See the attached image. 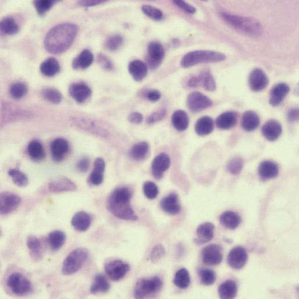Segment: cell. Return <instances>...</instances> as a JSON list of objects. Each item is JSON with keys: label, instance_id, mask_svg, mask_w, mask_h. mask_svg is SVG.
Wrapping results in <instances>:
<instances>
[{"label": "cell", "instance_id": "f546056e", "mask_svg": "<svg viewBox=\"0 0 299 299\" xmlns=\"http://www.w3.org/2000/svg\"><path fill=\"white\" fill-rule=\"evenodd\" d=\"M220 221L223 227L228 230H235L242 223L241 216L238 213L227 211L221 214Z\"/></svg>", "mask_w": 299, "mask_h": 299}, {"label": "cell", "instance_id": "6125c7cd", "mask_svg": "<svg viewBox=\"0 0 299 299\" xmlns=\"http://www.w3.org/2000/svg\"><path fill=\"white\" fill-rule=\"evenodd\" d=\"M161 94L159 91L157 90H151L146 93V97L151 102H156L159 101Z\"/></svg>", "mask_w": 299, "mask_h": 299}, {"label": "cell", "instance_id": "9f6ffc18", "mask_svg": "<svg viewBox=\"0 0 299 299\" xmlns=\"http://www.w3.org/2000/svg\"><path fill=\"white\" fill-rule=\"evenodd\" d=\"M97 61L102 67L106 70V71H112V70H114V65L113 62L107 55L99 54L97 56Z\"/></svg>", "mask_w": 299, "mask_h": 299}, {"label": "cell", "instance_id": "6da1fadb", "mask_svg": "<svg viewBox=\"0 0 299 299\" xmlns=\"http://www.w3.org/2000/svg\"><path fill=\"white\" fill-rule=\"evenodd\" d=\"M78 28L73 24H59L51 28L44 39L46 50L53 54L63 53L71 46Z\"/></svg>", "mask_w": 299, "mask_h": 299}, {"label": "cell", "instance_id": "680465c9", "mask_svg": "<svg viewBox=\"0 0 299 299\" xmlns=\"http://www.w3.org/2000/svg\"><path fill=\"white\" fill-rule=\"evenodd\" d=\"M173 3L174 4V5H175L177 7H178L179 8L183 10L187 13L193 14L195 13V11H196V10H195L194 7L190 6L189 5V4H187L185 2L180 1V0H178V1H173Z\"/></svg>", "mask_w": 299, "mask_h": 299}, {"label": "cell", "instance_id": "ab89813d", "mask_svg": "<svg viewBox=\"0 0 299 299\" xmlns=\"http://www.w3.org/2000/svg\"><path fill=\"white\" fill-rule=\"evenodd\" d=\"M27 151L29 157L34 161H41L46 156L44 147L42 144L38 140H33L32 141L29 143Z\"/></svg>", "mask_w": 299, "mask_h": 299}, {"label": "cell", "instance_id": "be15d7a7", "mask_svg": "<svg viewBox=\"0 0 299 299\" xmlns=\"http://www.w3.org/2000/svg\"><path fill=\"white\" fill-rule=\"evenodd\" d=\"M187 84L188 86L192 88L201 86L202 85L201 76L199 75L191 77L189 81H188Z\"/></svg>", "mask_w": 299, "mask_h": 299}, {"label": "cell", "instance_id": "3957f363", "mask_svg": "<svg viewBox=\"0 0 299 299\" xmlns=\"http://www.w3.org/2000/svg\"><path fill=\"white\" fill-rule=\"evenodd\" d=\"M223 20L231 28L247 36H260L263 29L260 22L253 18L235 16L227 13H221Z\"/></svg>", "mask_w": 299, "mask_h": 299}, {"label": "cell", "instance_id": "e0dca14e", "mask_svg": "<svg viewBox=\"0 0 299 299\" xmlns=\"http://www.w3.org/2000/svg\"><path fill=\"white\" fill-rule=\"evenodd\" d=\"M170 165L171 159L168 155L165 153L158 154L154 158L151 165V171L154 178L157 180L161 179Z\"/></svg>", "mask_w": 299, "mask_h": 299}, {"label": "cell", "instance_id": "f35d334b", "mask_svg": "<svg viewBox=\"0 0 299 299\" xmlns=\"http://www.w3.org/2000/svg\"><path fill=\"white\" fill-rule=\"evenodd\" d=\"M173 127L176 131L183 132L189 126V118L183 110H178L173 114L171 118Z\"/></svg>", "mask_w": 299, "mask_h": 299}, {"label": "cell", "instance_id": "74e56055", "mask_svg": "<svg viewBox=\"0 0 299 299\" xmlns=\"http://www.w3.org/2000/svg\"><path fill=\"white\" fill-rule=\"evenodd\" d=\"M40 70L43 75L53 77L60 72V65L57 59L50 57L42 62Z\"/></svg>", "mask_w": 299, "mask_h": 299}, {"label": "cell", "instance_id": "5b68a950", "mask_svg": "<svg viewBox=\"0 0 299 299\" xmlns=\"http://www.w3.org/2000/svg\"><path fill=\"white\" fill-rule=\"evenodd\" d=\"M88 251L83 247H79L70 252L62 263V273L64 275L76 274L83 266L88 259Z\"/></svg>", "mask_w": 299, "mask_h": 299}, {"label": "cell", "instance_id": "484cf974", "mask_svg": "<svg viewBox=\"0 0 299 299\" xmlns=\"http://www.w3.org/2000/svg\"><path fill=\"white\" fill-rule=\"evenodd\" d=\"M215 226L211 223H205L199 225L197 229V239L195 243L198 245L205 244L212 241L214 236Z\"/></svg>", "mask_w": 299, "mask_h": 299}, {"label": "cell", "instance_id": "7402d4cb", "mask_svg": "<svg viewBox=\"0 0 299 299\" xmlns=\"http://www.w3.org/2000/svg\"><path fill=\"white\" fill-rule=\"evenodd\" d=\"M290 91V87L286 83H280L272 88L269 93V103L273 107L281 104Z\"/></svg>", "mask_w": 299, "mask_h": 299}, {"label": "cell", "instance_id": "94428289", "mask_svg": "<svg viewBox=\"0 0 299 299\" xmlns=\"http://www.w3.org/2000/svg\"><path fill=\"white\" fill-rule=\"evenodd\" d=\"M128 119L132 124H139L142 123L143 117L141 114L135 112L129 114Z\"/></svg>", "mask_w": 299, "mask_h": 299}, {"label": "cell", "instance_id": "ffe728a7", "mask_svg": "<svg viewBox=\"0 0 299 299\" xmlns=\"http://www.w3.org/2000/svg\"><path fill=\"white\" fill-rule=\"evenodd\" d=\"M27 245L32 260L35 262L41 261L44 252L42 240L35 236L29 235L27 239Z\"/></svg>", "mask_w": 299, "mask_h": 299}, {"label": "cell", "instance_id": "8fae6325", "mask_svg": "<svg viewBox=\"0 0 299 299\" xmlns=\"http://www.w3.org/2000/svg\"><path fill=\"white\" fill-rule=\"evenodd\" d=\"M22 200L20 195L13 193L3 192L0 197V213L7 216L12 213L21 205Z\"/></svg>", "mask_w": 299, "mask_h": 299}, {"label": "cell", "instance_id": "91938a15", "mask_svg": "<svg viewBox=\"0 0 299 299\" xmlns=\"http://www.w3.org/2000/svg\"><path fill=\"white\" fill-rule=\"evenodd\" d=\"M89 167L90 161L86 157L81 158V159L77 162L76 168L78 169V171L81 172L85 173L87 172Z\"/></svg>", "mask_w": 299, "mask_h": 299}, {"label": "cell", "instance_id": "4dcf8cb0", "mask_svg": "<svg viewBox=\"0 0 299 299\" xmlns=\"http://www.w3.org/2000/svg\"><path fill=\"white\" fill-rule=\"evenodd\" d=\"M129 73L136 81H142L147 74V66L142 61L134 60L129 63L128 66Z\"/></svg>", "mask_w": 299, "mask_h": 299}, {"label": "cell", "instance_id": "44dd1931", "mask_svg": "<svg viewBox=\"0 0 299 299\" xmlns=\"http://www.w3.org/2000/svg\"><path fill=\"white\" fill-rule=\"evenodd\" d=\"M69 145L67 140L64 138H57L51 143L50 150L53 160L60 162L64 160L68 153Z\"/></svg>", "mask_w": 299, "mask_h": 299}, {"label": "cell", "instance_id": "bcb514c9", "mask_svg": "<svg viewBox=\"0 0 299 299\" xmlns=\"http://www.w3.org/2000/svg\"><path fill=\"white\" fill-rule=\"evenodd\" d=\"M197 272L203 285H212L216 281V272L211 269L199 268L197 269Z\"/></svg>", "mask_w": 299, "mask_h": 299}, {"label": "cell", "instance_id": "cb8c5ba5", "mask_svg": "<svg viewBox=\"0 0 299 299\" xmlns=\"http://www.w3.org/2000/svg\"><path fill=\"white\" fill-rule=\"evenodd\" d=\"M282 128L278 121L270 120L266 122L262 128L264 138L269 141H275L281 135Z\"/></svg>", "mask_w": 299, "mask_h": 299}, {"label": "cell", "instance_id": "11a10c76", "mask_svg": "<svg viewBox=\"0 0 299 299\" xmlns=\"http://www.w3.org/2000/svg\"><path fill=\"white\" fill-rule=\"evenodd\" d=\"M165 250L163 246L157 245L151 250L150 259L153 262H157L165 256Z\"/></svg>", "mask_w": 299, "mask_h": 299}, {"label": "cell", "instance_id": "e7e4bbea", "mask_svg": "<svg viewBox=\"0 0 299 299\" xmlns=\"http://www.w3.org/2000/svg\"><path fill=\"white\" fill-rule=\"evenodd\" d=\"M287 120L290 123L296 122L298 120V110L297 109H291L287 113Z\"/></svg>", "mask_w": 299, "mask_h": 299}, {"label": "cell", "instance_id": "d6986e66", "mask_svg": "<svg viewBox=\"0 0 299 299\" xmlns=\"http://www.w3.org/2000/svg\"><path fill=\"white\" fill-rule=\"evenodd\" d=\"M69 91L71 96L78 103L85 102L91 94V90L89 86L83 82L71 84L69 86Z\"/></svg>", "mask_w": 299, "mask_h": 299}, {"label": "cell", "instance_id": "2e32d148", "mask_svg": "<svg viewBox=\"0 0 299 299\" xmlns=\"http://www.w3.org/2000/svg\"><path fill=\"white\" fill-rule=\"evenodd\" d=\"M72 123L77 128L82 130L93 133L102 136H108V133L99 126L93 120L83 117H73L71 119Z\"/></svg>", "mask_w": 299, "mask_h": 299}, {"label": "cell", "instance_id": "7a4b0ae2", "mask_svg": "<svg viewBox=\"0 0 299 299\" xmlns=\"http://www.w3.org/2000/svg\"><path fill=\"white\" fill-rule=\"evenodd\" d=\"M132 191L126 186L114 189L107 201V208L118 219L128 221L138 220L131 205Z\"/></svg>", "mask_w": 299, "mask_h": 299}, {"label": "cell", "instance_id": "4fadbf2b", "mask_svg": "<svg viewBox=\"0 0 299 299\" xmlns=\"http://www.w3.org/2000/svg\"><path fill=\"white\" fill-rule=\"evenodd\" d=\"M222 247L212 244L206 246L202 250V259L204 263L209 265L220 264L223 259Z\"/></svg>", "mask_w": 299, "mask_h": 299}, {"label": "cell", "instance_id": "83f0119b", "mask_svg": "<svg viewBox=\"0 0 299 299\" xmlns=\"http://www.w3.org/2000/svg\"><path fill=\"white\" fill-rule=\"evenodd\" d=\"M91 217L89 214L85 212L76 213L71 220L72 226L75 230L85 232L89 229L91 224Z\"/></svg>", "mask_w": 299, "mask_h": 299}, {"label": "cell", "instance_id": "d6a6232c", "mask_svg": "<svg viewBox=\"0 0 299 299\" xmlns=\"http://www.w3.org/2000/svg\"><path fill=\"white\" fill-rule=\"evenodd\" d=\"M260 122V117L256 113L247 111L242 116L241 126L246 131H253L259 126Z\"/></svg>", "mask_w": 299, "mask_h": 299}, {"label": "cell", "instance_id": "6f0895ef", "mask_svg": "<svg viewBox=\"0 0 299 299\" xmlns=\"http://www.w3.org/2000/svg\"><path fill=\"white\" fill-rule=\"evenodd\" d=\"M167 112L165 109H162L159 112H155L151 114V115L147 118V123L149 124H153L158 123L162 120H163L166 116Z\"/></svg>", "mask_w": 299, "mask_h": 299}, {"label": "cell", "instance_id": "5bb4252c", "mask_svg": "<svg viewBox=\"0 0 299 299\" xmlns=\"http://www.w3.org/2000/svg\"><path fill=\"white\" fill-rule=\"evenodd\" d=\"M165 50L161 44L151 42L148 46L146 60L151 68L155 69L159 66L163 60Z\"/></svg>", "mask_w": 299, "mask_h": 299}, {"label": "cell", "instance_id": "ac0fdd59", "mask_svg": "<svg viewBox=\"0 0 299 299\" xmlns=\"http://www.w3.org/2000/svg\"><path fill=\"white\" fill-rule=\"evenodd\" d=\"M76 189V184L66 177L55 179L49 184V190L54 193L69 192L75 191Z\"/></svg>", "mask_w": 299, "mask_h": 299}, {"label": "cell", "instance_id": "f1b7e54d", "mask_svg": "<svg viewBox=\"0 0 299 299\" xmlns=\"http://www.w3.org/2000/svg\"><path fill=\"white\" fill-rule=\"evenodd\" d=\"M238 122V114L234 112H227L221 114L217 118V127L223 130L234 128Z\"/></svg>", "mask_w": 299, "mask_h": 299}, {"label": "cell", "instance_id": "9c48e42d", "mask_svg": "<svg viewBox=\"0 0 299 299\" xmlns=\"http://www.w3.org/2000/svg\"><path fill=\"white\" fill-rule=\"evenodd\" d=\"M31 116L30 113L19 109L16 106L10 103H2V125L4 124L11 123L22 118H28Z\"/></svg>", "mask_w": 299, "mask_h": 299}, {"label": "cell", "instance_id": "7dc6e473", "mask_svg": "<svg viewBox=\"0 0 299 299\" xmlns=\"http://www.w3.org/2000/svg\"><path fill=\"white\" fill-rule=\"evenodd\" d=\"M28 87L25 83L18 82L14 83L10 88V94L11 97L16 99L23 98L27 94Z\"/></svg>", "mask_w": 299, "mask_h": 299}, {"label": "cell", "instance_id": "ba28073f", "mask_svg": "<svg viewBox=\"0 0 299 299\" xmlns=\"http://www.w3.org/2000/svg\"><path fill=\"white\" fill-rule=\"evenodd\" d=\"M105 269L106 274L111 279L114 281H119L126 276L131 267L123 261L113 260L105 264Z\"/></svg>", "mask_w": 299, "mask_h": 299}, {"label": "cell", "instance_id": "ee69618b", "mask_svg": "<svg viewBox=\"0 0 299 299\" xmlns=\"http://www.w3.org/2000/svg\"><path fill=\"white\" fill-rule=\"evenodd\" d=\"M41 94L45 101L54 105L60 104L63 98L61 92L53 87L43 88Z\"/></svg>", "mask_w": 299, "mask_h": 299}, {"label": "cell", "instance_id": "816d5d0a", "mask_svg": "<svg viewBox=\"0 0 299 299\" xmlns=\"http://www.w3.org/2000/svg\"><path fill=\"white\" fill-rule=\"evenodd\" d=\"M243 167V160L242 158L239 157L232 158L227 164L228 172L234 175L239 174L242 170Z\"/></svg>", "mask_w": 299, "mask_h": 299}, {"label": "cell", "instance_id": "60d3db41", "mask_svg": "<svg viewBox=\"0 0 299 299\" xmlns=\"http://www.w3.org/2000/svg\"><path fill=\"white\" fill-rule=\"evenodd\" d=\"M149 151V144L146 142H142L133 146L129 151V155L132 159L139 161L145 158Z\"/></svg>", "mask_w": 299, "mask_h": 299}, {"label": "cell", "instance_id": "b9f144b4", "mask_svg": "<svg viewBox=\"0 0 299 299\" xmlns=\"http://www.w3.org/2000/svg\"><path fill=\"white\" fill-rule=\"evenodd\" d=\"M0 29L5 35H16L20 31L19 25L12 17L4 18L0 23Z\"/></svg>", "mask_w": 299, "mask_h": 299}, {"label": "cell", "instance_id": "db71d44e", "mask_svg": "<svg viewBox=\"0 0 299 299\" xmlns=\"http://www.w3.org/2000/svg\"><path fill=\"white\" fill-rule=\"evenodd\" d=\"M143 192L147 198L152 200L157 197L159 190L156 183L147 181L143 184Z\"/></svg>", "mask_w": 299, "mask_h": 299}, {"label": "cell", "instance_id": "603a6c76", "mask_svg": "<svg viewBox=\"0 0 299 299\" xmlns=\"http://www.w3.org/2000/svg\"><path fill=\"white\" fill-rule=\"evenodd\" d=\"M106 162L102 158H97L94 164V170L88 176L87 182L90 186H98L104 180Z\"/></svg>", "mask_w": 299, "mask_h": 299}, {"label": "cell", "instance_id": "f5cc1de1", "mask_svg": "<svg viewBox=\"0 0 299 299\" xmlns=\"http://www.w3.org/2000/svg\"><path fill=\"white\" fill-rule=\"evenodd\" d=\"M142 10L146 16L155 21H160L163 17V13L162 11L153 6L143 5Z\"/></svg>", "mask_w": 299, "mask_h": 299}, {"label": "cell", "instance_id": "8d00e7d4", "mask_svg": "<svg viewBox=\"0 0 299 299\" xmlns=\"http://www.w3.org/2000/svg\"><path fill=\"white\" fill-rule=\"evenodd\" d=\"M66 238V235L63 231L57 230L50 232L48 235L47 242L51 250L56 252L61 249L65 244Z\"/></svg>", "mask_w": 299, "mask_h": 299}, {"label": "cell", "instance_id": "52a82bcc", "mask_svg": "<svg viewBox=\"0 0 299 299\" xmlns=\"http://www.w3.org/2000/svg\"><path fill=\"white\" fill-rule=\"evenodd\" d=\"M162 287V280L158 277L143 279L136 283L134 296L136 298H143L156 294Z\"/></svg>", "mask_w": 299, "mask_h": 299}, {"label": "cell", "instance_id": "7c38bea8", "mask_svg": "<svg viewBox=\"0 0 299 299\" xmlns=\"http://www.w3.org/2000/svg\"><path fill=\"white\" fill-rule=\"evenodd\" d=\"M248 260V254L244 247L236 246L232 249L227 257L228 264L236 270L241 269L246 265Z\"/></svg>", "mask_w": 299, "mask_h": 299}, {"label": "cell", "instance_id": "7bdbcfd3", "mask_svg": "<svg viewBox=\"0 0 299 299\" xmlns=\"http://www.w3.org/2000/svg\"><path fill=\"white\" fill-rule=\"evenodd\" d=\"M173 283L179 289H184L189 287L190 283V277L189 271L186 268L179 269L176 272Z\"/></svg>", "mask_w": 299, "mask_h": 299}, {"label": "cell", "instance_id": "277c9868", "mask_svg": "<svg viewBox=\"0 0 299 299\" xmlns=\"http://www.w3.org/2000/svg\"><path fill=\"white\" fill-rule=\"evenodd\" d=\"M226 55L209 50H196L188 53L182 58L180 65L183 68H189L201 63H216L226 60Z\"/></svg>", "mask_w": 299, "mask_h": 299}, {"label": "cell", "instance_id": "836d02e7", "mask_svg": "<svg viewBox=\"0 0 299 299\" xmlns=\"http://www.w3.org/2000/svg\"><path fill=\"white\" fill-rule=\"evenodd\" d=\"M218 291H219V296L221 298H234L238 293L237 283L234 280H227L221 284Z\"/></svg>", "mask_w": 299, "mask_h": 299}, {"label": "cell", "instance_id": "d4e9b609", "mask_svg": "<svg viewBox=\"0 0 299 299\" xmlns=\"http://www.w3.org/2000/svg\"><path fill=\"white\" fill-rule=\"evenodd\" d=\"M160 205L162 210L171 215H176L181 210L178 195L175 193L169 194L162 198Z\"/></svg>", "mask_w": 299, "mask_h": 299}, {"label": "cell", "instance_id": "681fc988", "mask_svg": "<svg viewBox=\"0 0 299 299\" xmlns=\"http://www.w3.org/2000/svg\"><path fill=\"white\" fill-rule=\"evenodd\" d=\"M200 76L202 85L205 87L206 90L209 91H213L216 90V81L210 71H203L201 73Z\"/></svg>", "mask_w": 299, "mask_h": 299}, {"label": "cell", "instance_id": "d590c367", "mask_svg": "<svg viewBox=\"0 0 299 299\" xmlns=\"http://www.w3.org/2000/svg\"><path fill=\"white\" fill-rule=\"evenodd\" d=\"M214 121L211 117H203L195 124V131L199 136L208 135L213 131Z\"/></svg>", "mask_w": 299, "mask_h": 299}, {"label": "cell", "instance_id": "03108f58", "mask_svg": "<svg viewBox=\"0 0 299 299\" xmlns=\"http://www.w3.org/2000/svg\"><path fill=\"white\" fill-rule=\"evenodd\" d=\"M104 2V1L95 0V1H80L78 2V4L80 6L89 7L101 5V4Z\"/></svg>", "mask_w": 299, "mask_h": 299}, {"label": "cell", "instance_id": "c3c4849f", "mask_svg": "<svg viewBox=\"0 0 299 299\" xmlns=\"http://www.w3.org/2000/svg\"><path fill=\"white\" fill-rule=\"evenodd\" d=\"M124 43V38L121 35H114L109 37L105 42V47L107 50L111 51H116L120 49Z\"/></svg>", "mask_w": 299, "mask_h": 299}, {"label": "cell", "instance_id": "e575fe53", "mask_svg": "<svg viewBox=\"0 0 299 299\" xmlns=\"http://www.w3.org/2000/svg\"><path fill=\"white\" fill-rule=\"evenodd\" d=\"M111 288L110 284L102 274H98L94 276L93 282L90 286V293L93 294L108 292Z\"/></svg>", "mask_w": 299, "mask_h": 299}, {"label": "cell", "instance_id": "f907efd6", "mask_svg": "<svg viewBox=\"0 0 299 299\" xmlns=\"http://www.w3.org/2000/svg\"><path fill=\"white\" fill-rule=\"evenodd\" d=\"M56 1H51V0H36L33 2L37 12L40 16H43L45 15L48 11L52 9Z\"/></svg>", "mask_w": 299, "mask_h": 299}, {"label": "cell", "instance_id": "4316f807", "mask_svg": "<svg viewBox=\"0 0 299 299\" xmlns=\"http://www.w3.org/2000/svg\"><path fill=\"white\" fill-rule=\"evenodd\" d=\"M279 174L278 165L271 161L261 162L258 167V175L262 180H267L276 178Z\"/></svg>", "mask_w": 299, "mask_h": 299}, {"label": "cell", "instance_id": "30bf717a", "mask_svg": "<svg viewBox=\"0 0 299 299\" xmlns=\"http://www.w3.org/2000/svg\"><path fill=\"white\" fill-rule=\"evenodd\" d=\"M187 105L190 112L198 113L211 107L213 102L206 95L200 92L194 91L188 95Z\"/></svg>", "mask_w": 299, "mask_h": 299}, {"label": "cell", "instance_id": "f6af8a7d", "mask_svg": "<svg viewBox=\"0 0 299 299\" xmlns=\"http://www.w3.org/2000/svg\"><path fill=\"white\" fill-rule=\"evenodd\" d=\"M8 173L13 182L17 186L24 187L28 185L29 183L28 177L24 172L19 169L13 168L10 169Z\"/></svg>", "mask_w": 299, "mask_h": 299}, {"label": "cell", "instance_id": "9a60e30c", "mask_svg": "<svg viewBox=\"0 0 299 299\" xmlns=\"http://www.w3.org/2000/svg\"><path fill=\"white\" fill-rule=\"evenodd\" d=\"M268 83V77L263 70L256 68L250 72L249 84L252 91L258 92L263 90L267 87Z\"/></svg>", "mask_w": 299, "mask_h": 299}, {"label": "cell", "instance_id": "1f68e13d", "mask_svg": "<svg viewBox=\"0 0 299 299\" xmlns=\"http://www.w3.org/2000/svg\"><path fill=\"white\" fill-rule=\"evenodd\" d=\"M94 56L90 50H84L73 60L72 66L74 69H85L93 63Z\"/></svg>", "mask_w": 299, "mask_h": 299}, {"label": "cell", "instance_id": "8992f818", "mask_svg": "<svg viewBox=\"0 0 299 299\" xmlns=\"http://www.w3.org/2000/svg\"><path fill=\"white\" fill-rule=\"evenodd\" d=\"M7 286L12 292L18 296H25L32 292L31 280L19 272H14L7 279Z\"/></svg>", "mask_w": 299, "mask_h": 299}]
</instances>
